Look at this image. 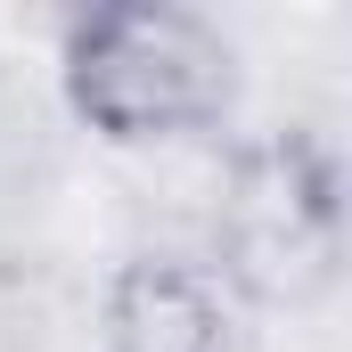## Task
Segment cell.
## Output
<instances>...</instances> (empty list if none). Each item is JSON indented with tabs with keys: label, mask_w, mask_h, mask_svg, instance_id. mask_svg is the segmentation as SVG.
Instances as JSON below:
<instances>
[{
	"label": "cell",
	"mask_w": 352,
	"mask_h": 352,
	"mask_svg": "<svg viewBox=\"0 0 352 352\" xmlns=\"http://www.w3.org/2000/svg\"><path fill=\"white\" fill-rule=\"evenodd\" d=\"M98 336L107 352H246V311L221 263L148 246L107 278Z\"/></svg>",
	"instance_id": "cell-3"
},
{
	"label": "cell",
	"mask_w": 352,
	"mask_h": 352,
	"mask_svg": "<svg viewBox=\"0 0 352 352\" xmlns=\"http://www.w3.org/2000/svg\"><path fill=\"white\" fill-rule=\"evenodd\" d=\"M58 82L98 140L156 148L205 131L230 107L238 58L230 33L197 8H90L58 33Z\"/></svg>",
	"instance_id": "cell-1"
},
{
	"label": "cell",
	"mask_w": 352,
	"mask_h": 352,
	"mask_svg": "<svg viewBox=\"0 0 352 352\" xmlns=\"http://www.w3.org/2000/svg\"><path fill=\"white\" fill-rule=\"evenodd\" d=\"M230 246H238V263H221L230 287L270 278V287H287V303L320 295L336 278V254H344V173H336V148L311 140V131L270 140L238 173V230H230Z\"/></svg>",
	"instance_id": "cell-2"
}]
</instances>
